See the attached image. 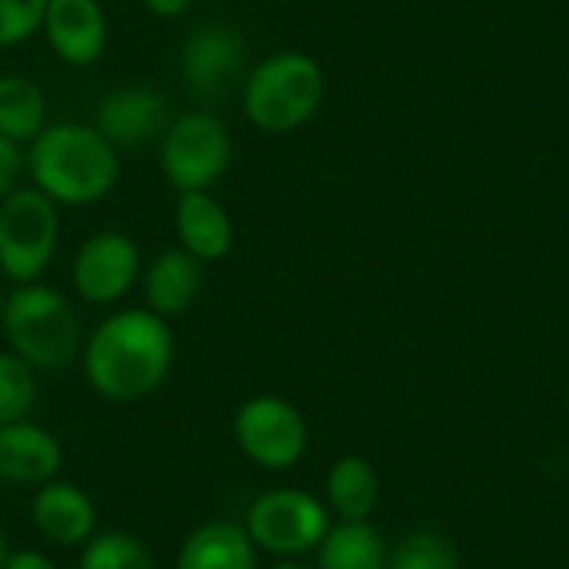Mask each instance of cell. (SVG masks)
I'll use <instances>...</instances> for the list:
<instances>
[{"label":"cell","mask_w":569,"mask_h":569,"mask_svg":"<svg viewBox=\"0 0 569 569\" xmlns=\"http://www.w3.org/2000/svg\"><path fill=\"white\" fill-rule=\"evenodd\" d=\"M177 357L173 330L147 307L117 310L83 340L80 360L87 383L117 403L143 400L163 387Z\"/></svg>","instance_id":"cell-1"},{"label":"cell","mask_w":569,"mask_h":569,"mask_svg":"<svg viewBox=\"0 0 569 569\" xmlns=\"http://www.w3.org/2000/svg\"><path fill=\"white\" fill-rule=\"evenodd\" d=\"M27 170L40 193L57 207H90L120 180L117 147L93 123H47L27 150Z\"/></svg>","instance_id":"cell-2"},{"label":"cell","mask_w":569,"mask_h":569,"mask_svg":"<svg viewBox=\"0 0 569 569\" xmlns=\"http://www.w3.org/2000/svg\"><path fill=\"white\" fill-rule=\"evenodd\" d=\"M3 333L10 350L33 370H67L83 350L77 307L47 283H20L3 303Z\"/></svg>","instance_id":"cell-3"},{"label":"cell","mask_w":569,"mask_h":569,"mask_svg":"<svg viewBox=\"0 0 569 569\" xmlns=\"http://www.w3.org/2000/svg\"><path fill=\"white\" fill-rule=\"evenodd\" d=\"M323 67L303 50H280L260 60L243 80V113L263 133L303 127L323 103Z\"/></svg>","instance_id":"cell-4"},{"label":"cell","mask_w":569,"mask_h":569,"mask_svg":"<svg viewBox=\"0 0 569 569\" xmlns=\"http://www.w3.org/2000/svg\"><path fill=\"white\" fill-rule=\"evenodd\" d=\"M60 213L37 187L13 190L0 200V273L7 280L37 283L57 257Z\"/></svg>","instance_id":"cell-5"},{"label":"cell","mask_w":569,"mask_h":569,"mask_svg":"<svg viewBox=\"0 0 569 569\" xmlns=\"http://www.w3.org/2000/svg\"><path fill=\"white\" fill-rule=\"evenodd\" d=\"M230 160V127L210 110H190L170 120L160 137V170L177 193L210 190L227 173Z\"/></svg>","instance_id":"cell-6"},{"label":"cell","mask_w":569,"mask_h":569,"mask_svg":"<svg viewBox=\"0 0 569 569\" xmlns=\"http://www.w3.org/2000/svg\"><path fill=\"white\" fill-rule=\"evenodd\" d=\"M243 530L250 533L257 550L280 560H293L320 547V540L330 530V513L313 493L280 487L260 493L247 507Z\"/></svg>","instance_id":"cell-7"},{"label":"cell","mask_w":569,"mask_h":569,"mask_svg":"<svg viewBox=\"0 0 569 569\" xmlns=\"http://www.w3.org/2000/svg\"><path fill=\"white\" fill-rule=\"evenodd\" d=\"M233 440L250 463L263 470H290L303 460L310 430L303 413L290 400L260 393L237 410Z\"/></svg>","instance_id":"cell-8"},{"label":"cell","mask_w":569,"mask_h":569,"mask_svg":"<svg viewBox=\"0 0 569 569\" xmlns=\"http://www.w3.org/2000/svg\"><path fill=\"white\" fill-rule=\"evenodd\" d=\"M247 40L227 23H197L180 43V80L200 103H220L247 80Z\"/></svg>","instance_id":"cell-9"},{"label":"cell","mask_w":569,"mask_h":569,"mask_svg":"<svg viewBox=\"0 0 569 569\" xmlns=\"http://www.w3.org/2000/svg\"><path fill=\"white\" fill-rule=\"evenodd\" d=\"M70 280L83 303L110 307L140 280V247L123 230H97L80 243Z\"/></svg>","instance_id":"cell-10"},{"label":"cell","mask_w":569,"mask_h":569,"mask_svg":"<svg viewBox=\"0 0 569 569\" xmlns=\"http://www.w3.org/2000/svg\"><path fill=\"white\" fill-rule=\"evenodd\" d=\"M167 123H170L167 97L140 83H127V87L103 93L93 110V127L117 150H133L163 137Z\"/></svg>","instance_id":"cell-11"},{"label":"cell","mask_w":569,"mask_h":569,"mask_svg":"<svg viewBox=\"0 0 569 569\" xmlns=\"http://www.w3.org/2000/svg\"><path fill=\"white\" fill-rule=\"evenodd\" d=\"M43 37L70 67H93L107 53L110 27L100 0H47Z\"/></svg>","instance_id":"cell-12"},{"label":"cell","mask_w":569,"mask_h":569,"mask_svg":"<svg viewBox=\"0 0 569 569\" xmlns=\"http://www.w3.org/2000/svg\"><path fill=\"white\" fill-rule=\"evenodd\" d=\"M30 520L43 540L57 547H83L97 530V507L77 483L47 480L33 493Z\"/></svg>","instance_id":"cell-13"},{"label":"cell","mask_w":569,"mask_h":569,"mask_svg":"<svg viewBox=\"0 0 569 569\" xmlns=\"http://www.w3.org/2000/svg\"><path fill=\"white\" fill-rule=\"evenodd\" d=\"M180 247L200 263H217L233 250V220L210 190H183L173 207Z\"/></svg>","instance_id":"cell-14"},{"label":"cell","mask_w":569,"mask_h":569,"mask_svg":"<svg viewBox=\"0 0 569 569\" xmlns=\"http://www.w3.org/2000/svg\"><path fill=\"white\" fill-rule=\"evenodd\" d=\"M63 467V450L60 440L33 423V420H17L0 427V477L20 487H40L47 480H57Z\"/></svg>","instance_id":"cell-15"},{"label":"cell","mask_w":569,"mask_h":569,"mask_svg":"<svg viewBox=\"0 0 569 569\" xmlns=\"http://www.w3.org/2000/svg\"><path fill=\"white\" fill-rule=\"evenodd\" d=\"M200 290H203V263L190 257L183 247L157 253L143 273L147 310H153L163 320L187 313L197 303Z\"/></svg>","instance_id":"cell-16"},{"label":"cell","mask_w":569,"mask_h":569,"mask_svg":"<svg viewBox=\"0 0 569 569\" xmlns=\"http://www.w3.org/2000/svg\"><path fill=\"white\" fill-rule=\"evenodd\" d=\"M173 569H257V547L243 523L207 520L180 543Z\"/></svg>","instance_id":"cell-17"},{"label":"cell","mask_w":569,"mask_h":569,"mask_svg":"<svg viewBox=\"0 0 569 569\" xmlns=\"http://www.w3.org/2000/svg\"><path fill=\"white\" fill-rule=\"evenodd\" d=\"M387 543L367 520H343L330 527L317 547V569H387Z\"/></svg>","instance_id":"cell-18"},{"label":"cell","mask_w":569,"mask_h":569,"mask_svg":"<svg viewBox=\"0 0 569 569\" xmlns=\"http://www.w3.org/2000/svg\"><path fill=\"white\" fill-rule=\"evenodd\" d=\"M327 500L340 520H370L380 500V477L363 457H340L327 477Z\"/></svg>","instance_id":"cell-19"},{"label":"cell","mask_w":569,"mask_h":569,"mask_svg":"<svg viewBox=\"0 0 569 569\" xmlns=\"http://www.w3.org/2000/svg\"><path fill=\"white\" fill-rule=\"evenodd\" d=\"M47 127V97L43 90L20 77L7 73L0 77V133L13 143H30Z\"/></svg>","instance_id":"cell-20"},{"label":"cell","mask_w":569,"mask_h":569,"mask_svg":"<svg viewBox=\"0 0 569 569\" xmlns=\"http://www.w3.org/2000/svg\"><path fill=\"white\" fill-rule=\"evenodd\" d=\"M77 569H157V563L137 537L107 530L83 543Z\"/></svg>","instance_id":"cell-21"},{"label":"cell","mask_w":569,"mask_h":569,"mask_svg":"<svg viewBox=\"0 0 569 569\" xmlns=\"http://www.w3.org/2000/svg\"><path fill=\"white\" fill-rule=\"evenodd\" d=\"M37 370L20 360L13 350L0 353V427L30 420V410L37 407Z\"/></svg>","instance_id":"cell-22"},{"label":"cell","mask_w":569,"mask_h":569,"mask_svg":"<svg viewBox=\"0 0 569 569\" xmlns=\"http://www.w3.org/2000/svg\"><path fill=\"white\" fill-rule=\"evenodd\" d=\"M387 569H460V553L447 537L417 530L390 550Z\"/></svg>","instance_id":"cell-23"},{"label":"cell","mask_w":569,"mask_h":569,"mask_svg":"<svg viewBox=\"0 0 569 569\" xmlns=\"http://www.w3.org/2000/svg\"><path fill=\"white\" fill-rule=\"evenodd\" d=\"M47 0H0V47H17L40 33Z\"/></svg>","instance_id":"cell-24"},{"label":"cell","mask_w":569,"mask_h":569,"mask_svg":"<svg viewBox=\"0 0 569 569\" xmlns=\"http://www.w3.org/2000/svg\"><path fill=\"white\" fill-rule=\"evenodd\" d=\"M23 167H27V157H23L20 143H13L10 137L0 133V200L17 190Z\"/></svg>","instance_id":"cell-25"},{"label":"cell","mask_w":569,"mask_h":569,"mask_svg":"<svg viewBox=\"0 0 569 569\" xmlns=\"http://www.w3.org/2000/svg\"><path fill=\"white\" fill-rule=\"evenodd\" d=\"M3 569H60L47 553L40 550H17V553H7V563Z\"/></svg>","instance_id":"cell-26"},{"label":"cell","mask_w":569,"mask_h":569,"mask_svg":"<svg viewBox=\"0 0 569 569\" xmlns=\"http://www.w3.org/2000/svg\"><path fill=\"white\" fill-rule=\"evenodd\" d=\"M153 17H160V20H177V17H183L187 10H190V3L193 0H140Z\"/></svg>","instance_id":"cell-27"},{"label":"cell","mask_w":569,"mask_h":569,"mask_svg":"<svg viewBox=\"0 0 569 569\" xmlns=\"http://www.w3.org/2000/svg\"><path fill=\"white\" fill-rule=\"evenodd\" d=\"M7 537H3V530H0V569H3V563H7Z\"/></svg>","instance_id":"cell-28"},{"label":"cell","mask_w":569,"mask_h":569,"mask_svg":"<svg viewBox=\"0 0 569 569\" xmlns=\"http://www.w3.org/2000/svg\"><path fill=\"white\" fill-rule=\"evenodd\" d=\"M270 569H310V567H303V563H293V560H283V563H277V567H270Z\"/></svg>","instance_id":"cell-29"},{"label":"cell","mask_w":569,"mask_h":569,"mask_svg":"<svg viewBox=\"0 0 569 569\" xmlns=\"http://www.w3.org/2000/svg\"><path fill=\"white\" fill-rule=\"evenodd\" d=\"M3 303H7V293L0 290V313H3Z\"/></svg>","instance_id":"cell-30"}]
</instances>
